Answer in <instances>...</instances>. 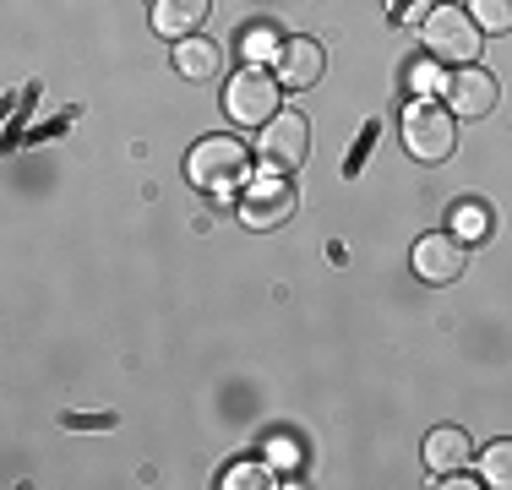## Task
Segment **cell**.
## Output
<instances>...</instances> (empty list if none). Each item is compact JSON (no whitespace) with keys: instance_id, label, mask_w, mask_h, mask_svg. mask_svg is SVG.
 <instances>
[{"instance_id":"cell-14","label":"cell","mask_w":512,"mask_h":490,"mask_svg":"<svg viewBox=\"0 0 512 490\" xmlns=\"http://www.w3.org/2000/svg\"><path fill=\"white\" fill-rule=\"evenodd\" d=\"M480 480L491 485V490H512V441H496V447H485Z\"/></svg>"},{"instance_id":"cell-9","label":"cell","mask_w":512,"mask_h":490,"mask_svg":"<svg viewBox=\"0 0 512 490\" xmlns=\"http://www.w3.org/2000/svg\"><path fill=\"white\" fill-rule=\"evenodd\" d=\"M322 71H327L322 44L316 39H284V49H278V82H284V88L306 93V88L322 82Z\"/></svg>"},{"instance_id":"cell-18","label":"cell","mask_w":512,"mask_h":490,"mask_svg":"<svg viewBox=\"0 0 512 490\" xmlns=\"http://www.w3.org/2000/svg\"><path fill=\"white\" fill-rule=\"evenodd\" d=\"M387 11H393L398 22H425L431 11H425V0H387Z\"/></svg>"},{"instance_id":"cell-7","label":"cell","mask_w":512,"mask_h":490,"mask_svg":"<svg viewBox=\"0 0 512 490\" xmlns=\"http://www.w3.org/2000/svg\"><path fill=\"white\" fill-rule=\"evenodd\" d=\"M442 98H447V109H453L458 120H485V115L496 109V98H502V88H496L491 71H480V66H458L453 77L442 82Z\"/></svg>"},{"instance_id":"cell-17","label":"cell","mask_w":512,"mask_h":490,"mask_svg":"<svg viewBox=\"0 0 512 490\" xmlns=\"http://www.w3.org/2000/svg\"><path fill=\"white\" fill-rule=\"evenodd\" d=\"M262 490V485H273V480H267V469H262V463H235V469H229L224 474V490Z\"/></svg>"},{"instance_id":"cell-2","label":"cell","mask_w":512,"mask_h":490,"mask_svg":"<svg viewBox=\"0 0 512 490\" xmlns=\"http://www.w3.org/2000/svg\"><path fill=\"white\" fill-rule=\"evenodd\" d=\"M420 44L431 60H447V66H474L480 55V28L463 6H436L431 17L420 22Z\"/></svg>"},{"instance_id":"cell-6","label":"cell","mask_w":512,"mask_h":490,"mask_svg":"<svg viewBox=\"0 0 512 490\" xmlns=\"http://www.w3.org/2000/svg\"><path fill=\"white\" fill-rule=\"evenodd\" d=\"M256 153H262L267 169H278V175H295V169L306 164V153H311V126H306L300 115H273V120L262 126Z\"/></svg>"},{"instance_id":"cell-3","label":"cell","mask_w":512,"mask_h":490,"mask_svg":"<svg viewBox=\"0 0 512 490\" xmlns=\"http://www.w3.org/2000/svg\"><path fill=\"white\" fill-rule=\"evenodd\" d=\"M186 175H191V186H202V191H224V186H235V180L251 175V147L240 137H207V142L191 147Z\"/></svg>"},{"instance_id":"cell-1","label":"cell","mask_w":512,"mask_h":490,"mask_svg":"<svg viewBox=\"0 0 512 490\" xmlns=\"http://www.w3.org/2000/svg\"><path fill=\"white\" fill-rule=\"evenodd\" d=\"M453 109L431 104V98H414L404 109V147L409 158H420V164H447V158L458 153V131H453Z\"/></svg>"},{"instance_id":"cell-11","label":"cell","mask_w":512,"mask_h":490,"mask_svg":"<svg viewBox=\"0 0 512 490\" xmlns=\"http://www.w3.org/2000/svg\"><path fill=\"white\" fill-rule=\"evenodd\" d=\"M207 11H213V0H153V28L164 33V39H175V44L197 39Z\"/></svg>"},{"instance_id":"cell-5","label":"cell","mask_w":512,"mask_h":490,"mask_svg":"<svg viewBox=\"0 0 512 490\" xmlns=\"http://www.w3.org/2000/svg\"><path fill=\"white\" fill-rule=\"evenodd\" d=\"M284 218H295V186L289 175H251L246 196H240V224L246 229H278Z\"/></svg>"},{"instance_id":"cell-16","label":"cell","mask_w":512,"mask_h":490,"mask_svg":"<svg viewBox=\"0 0 512 490\" xmlns=\"http://www.w3.org/2000/svg\"><path fill=\"white\" fill-rule=\"evenodd\" d=\"M240 49H246V60H262V55H278L284 39H273V28H246L240 33Z\"/></svg>"},{"instance_id":"cell-12","label":"cell","mask_w":512,"mask_h":490,"mask_svg":"<svg viewBox=\"0 0 512 490\" xmlns=\"http://www.w3.org/2000/svg\"><path fill=\"white\" fill-rule=\"evenodd\" d=\"M175 71L186 82H213L218 71H224V49L213 39H180L175 44Z\"/></svg>"},{"instance_id":"cell-10","label":"cell","mask_w":512,"mask_h":490,"mask_svg":"<svg viewBox=\"0 0 512 490\" xmlns=\"http://www.w3.org/2000/svg\"><path fill=\"white\" fill-rule=\"evenodd\" d=\"M469 458H474V436L469 431H458V425H442V431H431L425 436V469L431 474H463L469 469Z\"/></svg>"},{"instance_id":"cell-15","label":"cell","mask_w":512,"mask_h":490,"mask_svg":"<svg viewBox=\"0 0 512 490\" xmlns=\"http://www.w3.org/2000/svg\"><path fill=\"white\" fill-rule=\"evenodd\" d=\"M469 17L480 33H512V0H469Z\"/></svg>"},{"instance_id":"cell-13","label":"cell","mask_w":512,"mask_h":490,"mask_svg":"<svg viewBox=\"0 0 512 490\" xmlns=\"http://www.w3.org/2000/svg\"><path fill=\"white\" fill-rule=\"evenodd\" d=\"M453 235H458V240H485V235H491V207H485V202H469V196H463V202H453Z\"/></svg>"},{"instance_id":"cell-8","label":"cell","mask_w":512,"mask_h":490,"mask_svg":"<svg viewBox=\"0 0 512 490\" xmlns=\"http://www.w3.org/2000/svg\"><path fill=\"white\" fill-rule=\"evenodd\" d=\"M463 267H469V251H463L458 235H425L420 245H414V273L425 278V284H458Z\"/></svg>"},{"instance_id":"cell-4","label":"cell","mask_w":512,"mask_h":490,"mask_svg":"<svg viewBox=\"0 0 512 490\" xmlns=\"http://www.w3.org/2000/svg\"><path fill=\"white\" fill-rule=\"evenodd\" d=\"M278 98H284V82L267 77V71H256V66H246L240 77H229L224 109H229L235 126H267V120L278 115Z\"/></svg>"}]
</instances>
